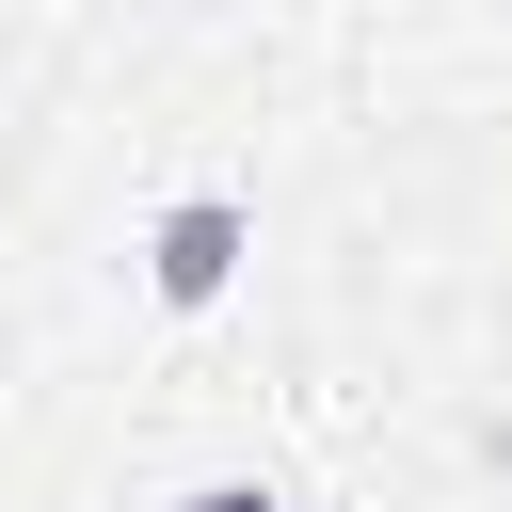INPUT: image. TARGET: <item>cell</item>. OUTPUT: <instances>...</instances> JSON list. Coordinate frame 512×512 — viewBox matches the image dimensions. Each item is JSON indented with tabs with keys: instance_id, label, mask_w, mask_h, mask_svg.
Here are the masks:
<instances>
[{
	"instance_id": "cell-1",
	"label": "cell",
	"mask_w": 512,
	"mask_h": 512,
	"mask_svg": "<svg viewBox=\"0 0 512 512\" xmlns=\"http://www.w3.org/2000/svg\"><path fill=\"white\" fill-rule=\"evenodd\" d=\"M144 272H160V304H224V272H240V208H224V192H176L160 240H144Z\"/></svg>"
},
{
	"instance_id": "cell-2",
	"label": "cell",
	"mask_w": 512,
	"mask_h": 512,
	"mask_svg": "<svg viewBox=\"0 0 512 512\" xmlns=\"http://www.w3.org/2000/svg\"><path fill=\"white\" fill-rule=\"evenodd\" d=\"M176 512H288V496H256V480H208V496H176Z\"/></svg>"
}]
</instances>
